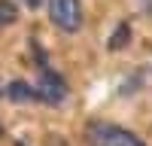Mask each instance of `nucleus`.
I'll return each mask as SVG.
<instances>
[{"label": "nucleus", "instance_id": "39448f33", "mask_svg": "<svg viewBox=\"0 0 152 146\" xmlns=\"http://www.w3.org/2000/svg\"><path fill=\"white\" fill-rule=\"evenodd\" d=\"M128 43H131V24H128V21H122L119 28L113 31V36H110V43H107V46H110V52H122Z\"/></svg>", "mask_w": 152, "mask_h": 146}, {"label": "nucleus", "instance_id": "7ed1b4c3", "mask_svg": "<svg viewBox=\"0 0 152 146\" xmlns=\"http://www.w3.org/2000/svg\"><path fill=\"white\" fill-rule=\"evenodd\" d=\"M49 18L58 31L76 34L82 28V6L79 0H49Z\"/></svg>", "mask_w": 152, "mask_h": 146}, {"label": "nucleus", "instance_id": "20e7f679", "mask_svg": "<svg viewBox=\"0 0 152 146\" xmlns=\"http://www.w3.org/2000/svg\"><path fill=\"white\" fill-rule=\"evenodd\" d=\"M6 97L12 104H31V101H40L37 97V88L34 85H28V82H21V79H12L9 85H6Z\"/></svg>", "mask_w": 152, "mask_h": 146}, {"label": "nucleus", "instance_id": "f03ea898", "mask_svg": "<svg viewBox=\"0 0 152 146\" xmlns=\"http://www.w3.org/2000/svg\"><path fill=\"white\" fill-rule=\"evenodd\" d=\"M85 140L88 146H146L134 131L110 125V122H91L85 131Z\"/></svg>", "mask_w": 152, "mask_h": 146}, {"label": "nucleus", "instance_id": "1a4fd4ad", "mask_svg": "<svg viewBox=\"0 0 152 146\" xmlns=\"http://www.w3.org/2000/svg\"><path fill=\"white\" fill-rule=\"evenodd\" d=\"M15 146H24V143H15Z\"/></svg>", "mask_w": 152, "mask_h": 146}, {"label": "nucleus", "instance_id": "0eeeda50", "mask_svg": "<svg viewBox=\"0 0 152 146\" xmlns=\"http://www.w3.org/2000/svg\"><path fill=\"white\" fill-rule=\"evenodd\" d=\"M24 3H28L31 9H37V6H40V3H43V0H24Z\"/></svg>", "mask_w": 152, "mask_h": 146}, {"label": "nucleus", "instance_id": "f257e3e1", "mask_svg": "<svg viewBox=\"0 0 152 146\" xmlns=\"http://www.w3.org/2000/svg\"><path fill=\"white\" fill-rule=\"evenodd\" d=\"M31 52L37 58V67H40V82H37V97H40L43 104L49 107H58V104H64L67 101V82L64 76H58V73L49 67V61H46V52L40 49V43H31Z\"/></svg>", "mask_w": 152, "mask_h": 146}, {"label": "nucleus", "instance_id": "423d86ee", "mask_svg": "<svg viewBox=\"0 0 152 146\" xmlns=\"http://www.w3.org/2000/svg\"><path fill=\"white\" fill-rule=\"evenodd\" d=\"M18 21V9L12 0H0V31L9 28V24H15Z\"/></svg>", "mask_w": 152, "mask_h": 146}, {"label": "nucleus", "instance_id": "6e6552de", "mask_svg": "<svg viewBox=\"0 0 152 146\" xmlns=\"http://www.w3.org/2000/svg\"><path fill=\"white\" fill-rule=\"evenodd\" d=\"M0 131H3V122H0Z\"/></svg>", "mask_w": 152, "mask_h": 146}]
</instances>
